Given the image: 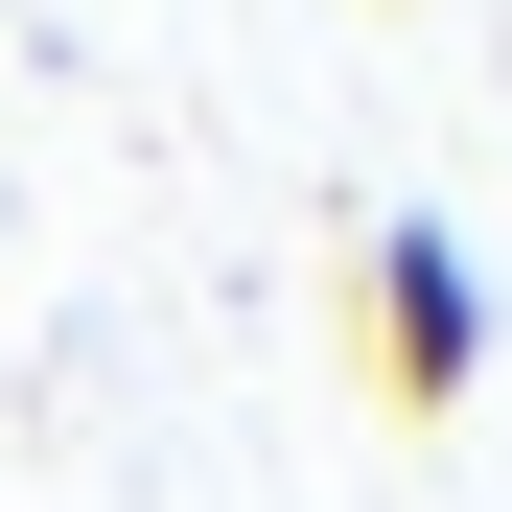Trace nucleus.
I'll use <instances>...</instances> for the list:
<instances>
[{
	"instance_id": "obj_1",
	"label": "nucleus",
	"mask_w": 512,
	"mask_h": 512,
	"mask_svg": "<svg viewBox=\"0 0 512 512\" xmlns=\"http://www.w3.org/2000/svg\"><path fill=\"white\" fill-rule=\"evenodd\" d=\"M373 396H396V419H466V396H489V280H466L443 210L373 233Z\"/></svg>"
}]
</instances>
